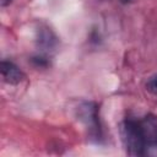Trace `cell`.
I'll return each instance as SVG.
<instances>
[{"label": "cell", "mask_w": 157, "mask_h": 157, "mask_svg": "<svg viewBox=\"0 0 157 157\" xmlns=\"http://www.w3.org/2000/svg\"><path fill=\"white\" fill-rule=\"evenodd\" d=\"M121 132V140L126 148V152L130 156H142L146 151V142L141 132V128L139 124V120L126 119L123 121L120 126Z\"/></svg>", "instance_id": "cell-1"}, {"label": "cell", "mask_w": 157, "mask_h": 157, "mask_svg": "<svg viewBox=\"0 0 157 157\" xmlns=\"http://www.w3.org/2000/svg\"><path fill=\"white\" fill-rule=\"evenodd\" d=\"M38 43L40 47L45 48V49H49V48H53L56 43V37L54 36V33L47 28V27H43L38 31Z\"/></svg>", "instance_id": "cell-5"}, {"label": "cell", "mask_w": 157, "mask_h": 157, "mask_svg": "<svg viewBox=\"0 0 157 157\" xmlns=\"http://www.w3.org/2000/svg\"><path fill=\"white\" fill-rule=\"evenodd\" d=\"M146 90L152 94H157V75L148 78L146 83Z\"/></svg>", "instance_id": "cell-6"}, {"label": "cell", "mask_w": 157, "mask_h": 157, "mask_svg": "<svg viewBox=\"0 0 157 157\" xmlns=\"http://www.w3.org/2000/svg\"><path fill=\"white\" fill-rule=\"evenodd\" d=\"M123 2H128V1H130V0H121Z\"/></svg>", "instance_id": "cell-9"}, {"label": "cell", "mask_w": 157, "mask_h": 157, "mask_svg": "<svg viewBox=\"0 0 157 157\" xmlns=\"http://www.w3.org/2000/svg\"><path fill=\"white\" fill-rule=\"evenodd\" d=\"M0 71H1L4 81L11 85L20 83L25 78V74L11 61L2 60L0 64Z\"/></svg>", "instance_id": "cell-4"}, {"label": "cell", "mask_w": 157, "mask_h": 157, "mask_svg": "<svg viewBox=\"0 0 157 157\" xmlns=\"http://www.w3.org/2000/svg\"><path fill=\"white\" fill-rule=\"evenodd\" d=\"M32 61L37 65V66H47L48 65V60L43 56H36L32 59Z\"/></svg>", "instance_id": "cell-7"}, {"label": "cell", "mask_w": 157, "mask_h": 157, "mask_svg": "<svg viewBox=\"0 0 157 157\" xmlns=\"http://www.w3.org/2000/svg\"><path fill=\"white\" fill-rule=\"evenodd\" d=\"M11 1H12V0H0V4H1V6H6V5H9Z\"/></svg>", "instance_id": "cell-8"}, {"label": "cell", "mask_w": 157, "mask_h": 157, "mask_svg": "<svg viewBox=\"0 0 157 157\" xmlns=\"http://www.w3.org/2000/svg\"><path fill=\"white\" fill-rule=\"evenodd\" d=\"M139 124L146 145L157 147V117L147 114L145 118L139 120Z\"/></svg>", "instance_id": "cell-3"}, {"label": "cell", "mask_w": 157, "mask_h": 157, "mask_svg": "<svg viewBox=\"0 0 157 157\" xmlns=\"http://www.w3.org/2000/svg\"><path fill=\"white\" fill-rule=\"evenodd\" d=\"M80 119L90 129L91 134L99 135V121H98V108L94 103H83L78 108Z\"/></svg>", "instance_id": "cell-2"}]
</instances>
